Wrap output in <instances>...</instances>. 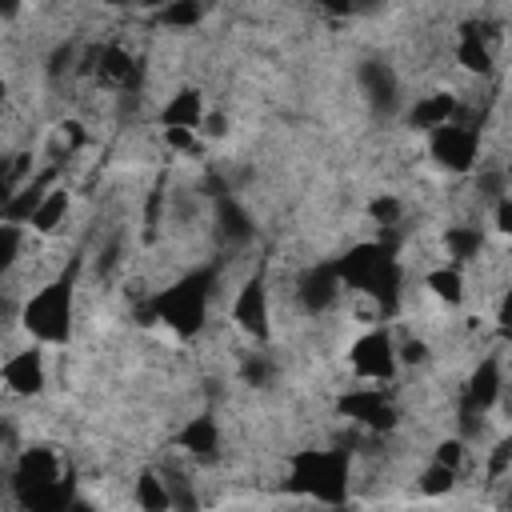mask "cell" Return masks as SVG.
Here are the masks:
<instances>
[{
  "label": "cell",
  "instance_id": "obj_19",
  "mask_svg": "<svg viewBox=\"0 0 512 512\" xmlns=\"http://www.w3.org/2000/svg\"><path fill=\"white\" fill-rule=\"evenodd\" d=\"M424 288L432 292V300L448 304V308H460L464 304V272L460 264H440L424 276Z\"/></svg>",
  "mask_w": 512,
  "mask_h": 512
},
{
  "label": "cell",
  "instance_id": "obj_11",
  "mask_svg": "<svg viewBox=\"0 0 512 512\" xmlns=\"http://www.w3.org/2000/svg\"><path fill=\"white\" fill-rule=\"evenodd\" d=\"M500 392H504L500 360H496V356H484V360L472 368L468 384H464V408H472V412H492L496 400H500Z\"/></svg>",
  "mask_w": 512,
  "mask_h": 512
},
{
  "label": "cell",
  "instance_id": "obj_26",
  "mask_svg": "<svg viewBox=\"0 0 512 512\" xmlns=\"http://www.w3.org/2000/svg\"><path fill=\"white\" fill-rule=\"evenodd\" d=\"M508 468H512V436L496 440V448H492V456H488V480H500Z\"/></svg>",
  "mask_w": 512,
  "mask_h": 512
},
{
  "label": "cell",
  "instance_id": "obj_20",
  "mask_svg": "<svg viewBox=\"0 0 512 512\" xmlns=\"http://www.w3.org/2000/svg\"><path fill=\"white\" fill-rule=\"evenodd\" d=\"M444 252L452 256V264H468V260H476L484 252V232L476 224H448Z\"/></svg>",
  "mask_w": 512,
  "mask_h": 512
},
{
  "label": "cell",
  "instance_id": "obj_10",
  "mask_svg": "<svg viewBox=\"0 0 512 512\" xmlns=\"http://www.w3.org/2000/svg\"><path fill=\"white\" fill-rule=\"evenodd\" d=\"M340 288H344V280H340L336 264H316L296 280V300H300V308L308 316H320V312H328L336 304Z\"/></svg>",
  "mask_w": 512,
  "mask_h": 512
},
{
  "label": "cell",
  "instance_id": "obj_25",
  "mask_svg": "<svg viewBox=\"0 0 512 512\" xmlns=\"http://www.w3.org/2000/svg\"><path fill=\"white\" fill-rule=\"evenodd\" d=\"M464 456H468V448H464V440H456V436H452V440H440L436 452H432V460H440V464H448V468H456V472L464 468Z\"/></svg>",
  "mask_w": 512,
  "mask_h": 512
},
{
  "label": "cell",
  "instance_id": "obj_12",
  "mask_svg": "<svg viewBox=\"0 0 512 512\" xmlns=\"http://www.w3.org/2000/svg\"><path fill=\"white\" fill-rule=\"evenodd\" d=\"M204 116H208V112H204V96H200L192 84L176 88V92L168 96V104L156 112L160 128H196V132H200Z\"/></svg>",
  "mask_w": 512,
  "mask_h": 512
},
{
  "label": "cell",
  "instance_id": "obj_32",
  "mask_svg": "<svg viewBox=\"0 0 512 512\" xmlns=\"http://www.w3.org/2000/svg\"><path fill=\"white\" fill-rule=\"evenodd\" d=\"M504 176H508V184H512V160H508V164H504Z\"/></svg>",
  "mask_w": 512,
  "mask_h": 512
},
{
  "label": "cell",
  "instance_id": "obj_4",
  "mask_svg": "<svg viewBox=\"0 0 512 512\" xmlns=\"http://www.w3.org/2000/svg\"><path fill=\"white\" fill-rule=\"evenodd\" d=\"M348 484H352V460L348 448H304L288 460V488L316 496L324 504H340L348 500Z\"/></svg>",
  "mask_w": 512,
  "mask_h": 512
},
{
  "label": "cell",
  "instance_id": "obj_27",
  "mask_svg": "<svg viewBox=\"0 0 512 512\" xmlns=\"http://www.w3.org/2000/svg\"><path fill=\"white\" fill-rule=\"evenodd\" d=\"M396 352H400V364H424V360H428V344H424L420 336L396 340Z\"/></svg>",
  "mask_w": 512,
  "mask_h": 512
},
{
  "label": "cell",
  "instance_id": "obj_7",
  "mask_svg": "<svg viewBox=\"0 0 512 512\" xmlns=\"http://www.w3.org/2000/svg\"><path fill=\"white\" fill-rule=\"evenodd\" d=\"M232 324L252 336V340H268L272 336V300H268V284L260 272H252L240 288H236V300H232Z\"/></svg>",
  "mask_w": 512,
  "mask_h": 512
},
{
  "label": "cell",
  "instance_id": "obj_31",
  "mask_svg": "<svg viewBox=\"0 0 512 512\" xmlns=\"http://www.w3.org/2000/svg\"><path fill=\"white\" fill-rule=\"evenodd\" d=\"M0 8H4V20H12L20 12V0H0Z\"/></svg>",
  "mask_w": 512,
  "mask_h": 512
},
{
  "label": "cell",
  "instance_id": "obj_21",
  "mask_svg": "<svg viewBox=\"0 0 512 512\" xmlns=\"http://www.w3.org/2000/svg\"><path fill=\"white\" fill-rule=\"evenodd\" d=\"M132 504L136 508H144V512H164V508H172V492H168V480H164V472H140L136 476V488H132Z\"/></svg>",
  "mask_w": 512,
  "mask_h": 512
},
{
  "label": "cell",
  "instance_id": "obj_16",
  "mask_svg": "<svg viewBox=\"0 0 512 512\" xmlns=\"http://www.w3.org/2000/svg\"><path fill=\"white\" fill-rule=\"evenodd\" d=\"M456 112H460V100H456L452 92H428V96H420V100L408 108V124L420 128V132H432V128H440V124L456 120Z\"/></svg>",
  "mask_w": 512,
  "mask_h": 512
},
{
  "label": "cell",
  "instance_id": "obj_24",
  "mask_svg": "<svg viewBox=\"0 0 512 512\" xmlns=\"http://www.w3.org/2000/svg\"><path fill=\"white\" fill-rule=\"evenodd\" d=\"M368 216H372L380 228H396V224H400V216H404V204H400V196H392V192H380V196H372V204H368Z\"/></svg>",
  "mask_w": 512,
  "mask_h": 512
},
{
  "label": "cell",
  "instance_id": "obj_6",
  "mask_svg": "<svg viewBox=\"0 0 512 512\" xmlns=\"http://www.w3.org/2000/svg\"><path fill=\"white\" fill-rule=\"evenodd\" d=\"M428 152L440 168L448 172H472L476 168V156H480V132L472 124H440L428 132Z\"/></svg>",
  "mask_w": 512,
  "mask_h": 512
},
{
  "label": "cell",
  "instance_id": "obj_28",
  "mask_svg": "<svg viewBox=\"0 0 512 512\" xmlns=\"http://www.w3.org/2000/svg\"><path fill=\"white\" fill-rule=\"evenodd\" d=\"M492 216H496V232L500 236H512V192H500L492 200Z\"/></svg>",
  "mask_w": 512,
  "mask_h": 512
},
{
  "label": "cell",
  "instance_id": "obj_33",
  "mask_svg": "<svg viewBox=\"0 0 512 512\" xmlns=\"http://www.w3.org/2000/svg\"><path fill=\"white\" fill-rule=\"evenodd\" d=\"M108 4H116V0H108Z\"/></svg>",
  "mask_w": 512,
  "mask_h": 512
},
{
  "label": "cell",
  "instance_id": "obj_8",
  "mask_svg": "<svg viewBox=\"0 0 512 512\" xmlns=\"http://www.w3.org/2000/svg\"><path fill=\"white\" fill-rule=\"evenodd\" d=\"M340 416H348L368 432H388L396 424V404L384 392V384H360L340 396Z\"/></svg>",
  "mask_w": 512,
  "mask_h": 512
},
{
  "label": "cell",
  "instance_id": "obj_18",
  "mask_svg": "<svg viewBox=\"0 0 512 512\" xmlns=\"http://www.w3.org/2000/svg\"><path fill=\"white\" fill-rule=\"evenodd\" d=\"M68 208H72V192H68L64 184H52L48 196L36 204V212H32V220H28V232H36V236H52V232L64 224Z\"/></svg>",
  "mask_w": 512,
  "mask_h": 512
},
{
  "label": "cell",
  "instance_id": "obj_2",
  "mask_svg": "<svg viewBox=\"0 0 512 512\" xmlns=\"http://www.w3.org/2000/svg\"><path fill=\"white\" fill-rule=\"evenodd\" d=\"M76 272L80 260L68 264V272H60L56 280H48L44 288H36L24 308H20V324L32 340L40 344H64L72 336V320H76Z\"/></svg>",
  "mask_w": 512,
  "mask_h": 512
},
{
  "label": "cell",
  "instance_id": "obj_13",
  "mask_svg": "<svg viewBox=\"0 0 512 512\" xmlns=\"http://www.w3.org/2000/svg\"><path fill=\"white\" fill-rule=\"evenodd\" d=\"M356 80H360V92H364V100H368L372 108H392V104H396L400 84H396V72H392L384 60H364V64L356 68Z\"/></svg>",
  "mask_w": 512,
  "mask_h": 512
},
{
  "label": "cell",
  "instance_id": "obj_29",
  "mask_svg": "<svg viewBox=\"0 0 512 512\" xmlns=\"http://www.w3.org/2000/svg\"><path fill=\"white\" fill-rule=\"evenodd\" d=\"M496 324H500V332H504V336H512V284H508V288H504V296H500Z\"/></svg>",
  "mask_w": 512,
  "mask_h": 512
},
{
  "label": "cell",
  "instance_id": "obj_1",
  "mask_svg": "<svg viewBox=\"0 0 512 512\" xmlns=\"http://www.w3.org/2000/svg\"><path fill=\"white\" fill-rule=\"evenodd\" d=\"M8 484H12L16 500L32 512H56V508L76 504L72 480L64 476V460L44 444H28L16 452V460L8 468Z\"/></svg>",
  "mask_w": 512,
  "mask_h": 512
},
{
  "label": "cell",
  "instance_id": "obj_23",
  "mask_svg": "<svg viewBox=\"0 0 512 512\" xmlns=\"http://www.w3.org/2000/svg\"><path fill=\"white\" fill-rule=\"evenodd\" d=\"M456 476H460L456 468H448V464L432 460V464L424 468V476H420V492H424V496H444V492H452Z\"/></svg>",
  "mask_w": 512,
  "mask_h": 512
},
{
  "label": "cell",
  "instance_id": "obj_22",
  "mask_svg": "<svg viewBox=\"0 0 512 512\" xmlns=\"http://www.w3.org/2000/svg\"><path fill=\"white\" fill-rule=\"evenodd\" d=\"M204 16V0H168L160 12H156V24L160 28H176V32H192Z\"/></svg>",
  "mask_w": 512,
  "mask_h": 512
},
{
  "label": "cell",
  "instance_id": "obj_5",
  "mask_svg": "<svg viewBox=\"0 0 512 512\" xmlns=\"http://www.w3.org/2000/svg\"><path fill=\"white\" fill-rule=\"evenodd\" d=\"M348 368L368 384H388L400 368V352L388 328H368L348 344Z\"/></svg>",
  "mask_w": 512,
  "mask_h": 512
},
{
  "label": "cell",
  "instance_id": "obj_3",
  "mask_svg": "<svg viewBox=\"0 0 512 512\" xmlns=\"http://www.w3.org/2000/svg\"><path fill=\"white\" fill-rule=\"evenodd\" d=\"M212 288H216V272L212 268L188 272V276H180L176 284H168V288H160L152 296V316L164 328H172L176 336H196L208 324Z\"/></svg>",
  "mask_w": 512,
  "mask_h": 512
},
{
  "label": "cell",
  "instance_id": "obj_14",
  "mask_svg": "<svg viewBox=\"0 0 512 512\" xmlns=\"http://www.w3.org/2000/svg\"><path fill=\"white\" fill-rule=\"evenodd\" d=\"M192 460H212L216 452H220V424H216V416H208V412H200V416H192L184 428H180V440H176Z\"/></svg>",
  "mask_w": 512,
  "mask_h": 512
},
{
  "label": "cell",
  "instance_id": "obj_15",
  "mask_svg": "<svg viewBox=\"0 0 512 512\" xmlns=\"http://www.w3.org/2000/svg\"><path fill=\"white\" fill-rule=\"evenodd\" d=\"M456 64L464 68V72H480V76H488L492 72V48H488V32H484V24H464L460 28V40H456Z\"/></svg>",
  "mask_w": 512,
  "mask_h": 512
},
{
  "label": "cell",
  "instance_id": "obj_30",
  "mask_svg": "<svg viewBox=\"0 0 512 512\" xmlns=\"http://www.w3.org/2000/svg\"><path fill=\"white\" fill-rule=\"evenodd\" d=\"M324 4V12H332V16H352L356 12V0H320Z\"/></svg>",
  "mask_w": 512,
  "mask_h": 512
},
{
  "label": "cell",
  "instance_id": "obj_17",
  "mask_svg": "<svg viewBox=\"0 0 512 512\" xmlns=\"http://www.w3.org/2000/svg\"><path fill=\"white\" fill-rule=\"evenodd\" d=\"M252 236H256L252 216L236 200H220V208H216V240L224 248H244Z\"/></svg>",
  "mask_w": 512,
  "mask_h": 512
},
{
  "label": "cell",
  "instance_id": "obj_9",
  "mask_svg": "<svg viewBox=\"0 0 512 512\" xmlns=\"http://www.w3.org/2000/svg\"><path fill=\"white\" fill-rule=\"evenodd\" d=\"M0 376H4V388H8L12 396H40L44 384H48L44 352H40V348H20V352H12V356L4 360V368H0Z\"/></svg>",
  "mask_w": 512,
  "mask_h": 512
}]
</instances>
